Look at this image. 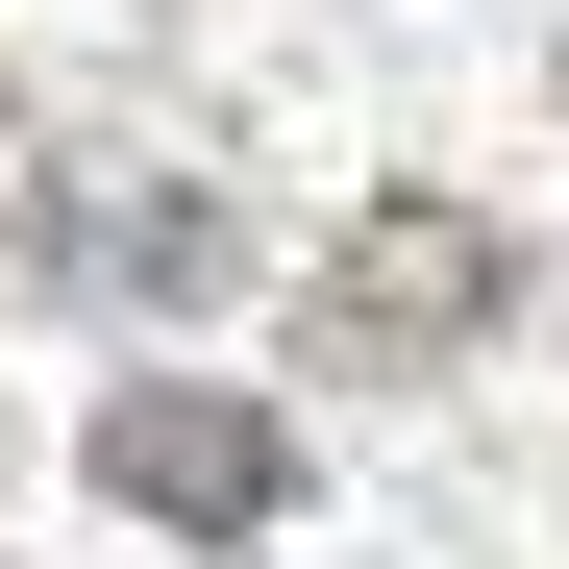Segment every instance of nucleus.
<instances>
[{
  "label": "nucleus",
  "mask_w": 569,
  "mask_h": 569,
  "mask_svg": "<svg viewBox=\"0 0 569 569\" xmlns=\"http://www.w3.org/2000/svg\"><path fill=\"white\" fill-rule=\"evenodd\" d=\"M100 496L173 520V545H272V520H298V421L223 397V371H124V397H100Z\"/></svg>",
  "instance_id": "nucleus-3"
},
{
  "label": "nucleus",
  "mask_w": 569,
  "mask_h": 569,
  "mask_svg": "<svg viewBox=\"0 0 569 569\" xmlns=\"http://www.w3.org/2000/svg\"><path fill=\"white\" fill-rule=\"evenodd\" d=\"M0 272H26V298H223V272H248V223L199 199V173L26 149V173H0Z\"/></svg>",
  "instance_id": "nucleus-2"
},
{
  "label": "nucleus",
  "mask_w": 569,
  "mask_h": 569,
  "mask_svg": "<svg viewBox=\"0 0 569 569\" xmlns=\"http://www.w3.org/2000/svg\"><path fill=\"white\" fill-rule=\"evenodd\" d=\"M520 322V223L496 199H347L298 272V371H470Z\"/></svg>",
  "instance_id": "nucleus-1"
}]
</instances>
